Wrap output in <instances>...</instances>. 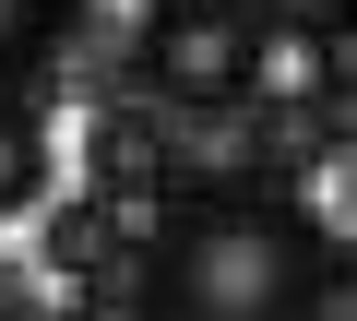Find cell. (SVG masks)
Returning <instances> with one entry per match:
<instances>
[{
    "mask_svg": "<svg viewBox=\"0 0 357 321\" xmlns=\"http://www.w3.org/2000/svg\"><path fill=\"white\" fill-rule=\"evenodd\" d=\"M333 238L286 191H178L131 262V321H321Z\"/></svg>",
    "mask_w": 357,
    "mask_h": 321,
    "instance_id": "1",
    "label": "cell"
},
{
    "mask_svg": "<svg viewBox=\"0 0 357 321\" xmlns=\"http://www.w3.org/2000/svg\"><path fill=\"white\" fill-rule=\"evenodd\" d=\"M274 84V24L250 0H167L143 24V95L191 119H250Z\"/></svg>",
    "mask_w": 357,
    "mask_h": 321,
    "instance_id": "2",
    "label": "cell"
},
{
    "mask_svg": "<svg viewBox=\"0 0 357 321\" xmlns=\"http://www.w3.org/2000/svg\"><path fill=\"white\" fill-rule=\"evenodd\" d=\"M84 191H96L107 214H155V203H178V143H167L155 107L107 95V107L84 119Z\"/></svg>",
    "mask_w": 357,
    "mask_h": 321,
    "instance_id": "3",
    "label": "cell"
},
{
    "mask_svg": "<svg viewBox=\"0 0 357 321\" xmlns=\"http://www.w3.org/2000/svg\"><path fill=\"white\" fill-rule=\"evenodd\" d=\"M60 179V143H48V107L36 95H0V214H36Z\"/></svg>",
    "mask_w": 357,
    "mask_h": 321,
    "instance_id": "4",
    "label": "cell"
},
{
    "mask_svg": "<svg viewBox=\"0 0 357 321\" xmlns=\"http://www.w3.org/2000/svg\"><path fill=\"white\" fill-rule=\"evenodd\" d=\"M84 0H0V95H36V60L72 36Z\"/></svg>",
    "mask_w": 357,
    "mask_h": 321,
    "instance_id": "5",
    "label": "cell"
},
{
    "mask_svg": "<svg viewBox=\"0 0 357 321\" xmlns=\"http://www.w3.org/2000/svg\"><path fill=\"white\" fill-rule=\"evenodd\" d=\"M310 95H321V107H357V13H345L333 36H310Z\"/></svg>",
    "mask_w": 357,
    "mask_h": 321,
    "instance_id": "6",
    "label": "cell"
},
{
    "mask_svg": "<svg viewBox=\"0 0 357 321\" xmlns=\"http://www.w3.org/2000/svg\"><path fill=\"white\" fill-rule=\"evenodd\" d=\"M250 13H262L274 36H298V48H310V36H333V24L357 13V0H250Z\"/></svg>",
    "mask_w": 357,
    "mask_h": 321,
    "instance_id": "7",
    "label": "cell"
},
{
    "mask_svg": "<svg viewBox=\"0 0 357 321\" xmlns=\"http://www.w3.org/2000/svg\"><path fill=\"white\" fill-rule=\"evenodd\" d=\"M0 321H48V297H36L24 274H0Z\"/></svg>",
    "mask_w": 357,
    "mask_h": 321,
    "instance_id": "8",
    "label": "cell"
}]
</instances>
